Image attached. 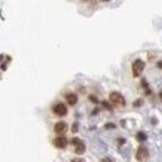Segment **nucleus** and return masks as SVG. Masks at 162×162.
I'll return each instance as SVG.
<instances>
[{"label": "nucleus", "instance_id": "obj_1", "mask_svg": "<svg viewBox=\"0 0 162 162\" xmlns=\"http://www.w3.org/2000/svg\"><path fill=\"white\" fill-rule=\"evenodd\" d=\"M136 158H137L138 162H148L150 160V152L144 147V146H139L137 153H136Z\"/></svg>", "mask_w": 162, "mask_h": 162}, {"label": "nucleus", "instance_id": "obj_2", "mask_svg": "<svg viewBox=\"0 0 162 162\" xmlns=\"http://www.w3.org/2000/svg\"><path fill=\"white\" fill-rule=\"evenodd\" d=\"M144 66H146V63L142 61V60H136V61L133 62V65H132L133 76H134V77L141 76L142 72H143V70H144Z\"/></svg>", "mask_w": 162, "mask_h": 162}, {"label": "nucleus", "instance_id": "obj_3", "mask_svg": "<svg viewBox=\"0 0 162 162\" xmlns=\"http://www.w3.org/2000/svg\"><path fill=\"white\" fill-rule=\"evenodd\" d=\"M109 99L112 103L117 104V105H122V106L125 105V100H124V98H123V95L117 93V91H113V93L109 94Z\"/></svg>", "mask_w": 162, "mask_h": 162}, {"label": "nucleus", "instance_id": "obj_4", "mask_svg": "<svg viewBox=\"0 0 162 162\" xmlns=\"http://www.w3.org/2000/svg\"><path fill=\"white\" fill-rule=\"evenodd\" d=\"M53 113H55L56 115H58V117L66 115V114H67V106H66L63 103L56 104V105L53 106Z\"/></svg>", "mask_w": 162, "mask_h": 162}, {"label": "nucleus", "instance_id": "obj_5", "mask_svg": "<svg viewBox=\"0 0 162 162\" xmlns=\"http://www.w3.org/2000/svg\"><path fill=\"white\" fill-rule=\"evenodd\" d=\"M67 143H68L67 138L63 137V136H58V137L55 138V141H53V144H55L57 148H61V150L67 147Z\"/></svg>", "mask_w": 162, "mask_h": 162}, {"label": "nucleus", "instance_id": "obj_6", "mask_svg": "<svg viewBox=\"0 0 162 162\" xmlns=\"http://www.w3.org/2000/svg\"><path fill=\"white\" fill-rule=\"evenodd\" d=\"M67 129H68V127H67V124H66L65 122H58V123H56L55 124V132L57 133V134H60V136L65 134V133L67 132Z\"/></svg>", "mask_w": 162, "mask_h": 162}, {"label": "nucleus", "instance_id": "obj_7", "mask_svg": "<svg viewBox=\"0 0 162 162\" xmlns=\"http://www.w3.org/2000/svg\"><path fill=\"white\" fill-rule=\"evenodd\" d=\"M66 100H67V104H70V105H76L77 104V95L71 93V94H67L66 95Z\"/></svg>", "mask_w": 162, "mask_h": 162}, {"label": "nucleus", "instance_id": "obj_8", "mask_svg": "<svg viewBox=\"0 0 162 162\" xmlns=\"http://www.w3.org/2000/svg\"><path fill=\"white\" fill-rule=\"evenodd\" d=\"M85 150H86V147H85L82 141H80L77 144H75V153L76 155H82L85 152Z\"/></svg>", "mask_w": 162, "mask_h": 162}, {"label": "nucleus", "instance_id": "obj_9", "mask_svg": "<svg viewBox=\"0 0 162 162\" xmlns=\"http://www.w3.org/2000/svg\"><path fill=\"white\" fill-rule=\"evenodd\" d=\"M137 138L139 139V141H141V139H146V136H144V133H138Z\"/></svg>", "mask_w": 162, "mask_h": 162}, {"label": "nucleus", "instance_id": "obj_10", "mask_svg": "<svg viewBox=\"0 0 162 162\" xmlns=\"http://www.w3.org/2000/svg\"><path fill=\"white\" fill-rule=\"evenodd\" d=\"M71 162H86V161L82 160V158H74V160H71Z\"/></svg>", "mask_w": 162, "mask_h": 162}, {"label": "nucleus", "instance_id": "obj_11", "mask_svg": "<svg viewBox=\"0 0 162 162\" xmlns=\"http://www.w3.org/2000/svg\"><path fill=\"white\" fill-rule=\"evenodd\" d=\"M103 105H104V106H105V108H106V109H112V108H110V105H109V104H108V103H106V101H104V103H103Z\"/></svg>", "mask_w": 162, "mask_h": 162}, {"label": "nucleus", "instance_id": "obj_12", "mask_svg": "<svg viewBox=\"0 0 162 162\" xmlns=\"http://www.w3.org/2000/svg\"><path fill=\"white\" fill-rule=\"evenodd\" d=\"M101 162H113V161L110 160V158H104V160L101 161Z\"/></svg>", "mask_w": 162, "mask_h": 162}, {"label": "nucleus", "instance_id": "obj_13", "mask_svg": "<svg viewBox=\"0 0 162 162\" xmlns=\"http://www.w3.org/2000/svg\"><path fill=\"white\" fill-rule=\"evenodd\" d=\"M141 103H142V101H141V100H138V101H136V103H134V105H136V106H138V105H141Z\"/></svg>", "mask_w": 162, "mask_h": 162}, {"label": "nucleus", "instance_id": "obj_14", "mask_svg": "<svg viewBox=\"0 0 162 162\" xmlns=\"http://www.w3.org/2000/svg\"><path fill=\"white\" fill-rule=\"evenodd\" d=\"M90 100H93L94 103H96V101H98L96 99H95V96H90Z\"/></svg>", "mask_w": 162, "mask_h": 162}, {"label": "nucleus", "instance_id": "obj_15", "mask_svg": "<svg viewBox=\"0 0 162 162\" xmlns=\"http://www.w3.org/2000/svg\"><path fill=\"white\" fill-rule=\"evenodd\" d=\"M103 1H109V0H103Z\"/></svg>", "mask_w": 162, "mask_h": 162}]
</instances>
